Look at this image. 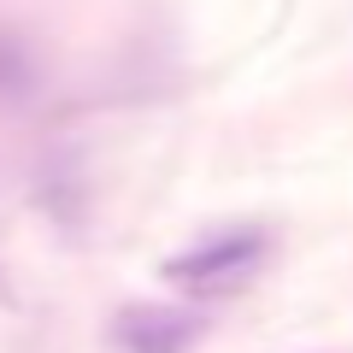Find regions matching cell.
<instances>
[{"mask_svg":"<svg viewBox=\"0 0 353 353\" xmlns=\"http://www.w3.org/2000/svg\"><path fill=\"white\" fill-rule=\"evenodd\" d=\"M30 88V59L12 36H0V94H24Z\"/></svg>","mask_w":353,"mask_h":353,"instance_id":"3","label":"cell"},{"mask_svg":"<svg viewBox=\"0 0 353 353\" xmlns=\"http://www.w3.org/2000/svg\"><path fill=\"white\" fill-rule=\"evenodd\" d=\"M201 312L189 306H124L112 318V347L118 353H189L201 341Z\"/></svg>","mask_w":353,"mask_h":353,"instance_id":"2","label":"cell"},{"mask_svg":"<svg viewBox=\"0 0 353 353\" xmlns=\"http://www.w3.org/2000/svg\"><path fill=\"white\" fill-rule=\"evenodd\" d=\"M265 253H271L265 230H218V236L194 241L189 253L165 259V283H176V289H189V294H230L241 283H253Z\"/></svg>","mask_w":353,"mask_h":353,"instance_id":"1","label":"cell"}]
</instances>
